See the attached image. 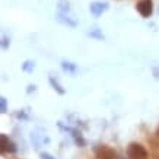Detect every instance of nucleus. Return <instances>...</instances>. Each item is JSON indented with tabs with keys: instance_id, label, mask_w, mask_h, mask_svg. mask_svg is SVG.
<instances>
[{
	"instance_id": "obj_1",
	"label": "nucleus",
	"mask_w": 159,
	"mask_h": 159,
	"mask_svg": "<svg viewBox=\"0 0 159 159\" xmlns=\"http://www.w3.org/2000/svg\"><path fill=\"white\" fill-rule=\"evenodd\" d=\"M127 156L129 159H149V153H148L146 148L136 142L130 143L129 149H127Z\"/></svg>"
},
{
	"instance_id": "obj_2",
	"label": "nucleus",
	"mask_w": 159,
	"mask_h": 159,
	"mask_svg": "<svg viewBox=\"0 0 159 159\" xmlns=\"http://www.w3.org/2000/svg\"><path fill=\"white\" fill-rule=\"evenodd\" d=\"M95 155H97L98 159H117V152L114 149H111L110 146L101 145L95 148Z\"/></svg>"
},
{
	"instance_id": "obj_3",
	"label": "nucleus",
	"mask_w": 159,
	"mask_h": 159,
	"mask_svg": "<svg viewBox=\"0 0 159 159\" xmlns=\"http://www.w3.org/2000/svg\"><path fill=\"white\" fill-rule=\"evenodd\" d=\"M136 9L143 18H149L153 13V2L152 0H139L136 5Z\"/></svg>"
},
{
	"instance_id": "obj_4",
	"label": "nucleus",
	"mask_w": 159,
	"mask_h": 159,
	"mask_svg": "<svg viewBox=\"0 0 159 159\" xmlns=\"http://www.w3.org/2000/svg\"><path fill=\"white\" fill-rule=\"evenodd\" d=\"M60 129H63V130H66V131H69V133H72V136H73V139H75V143H76L79 148H85L86 146V140L83 139V136H82V133L79 130H76V129H70V127H64V125L60 123Z\"/></svg>"
},
{
	"instance_id": "obj_5",
	"label": "nucleus",
	"mask_w": 159,
	"mask_h": 159,
	"mask_svg": "<svg viewBox=\"0 0 159 159\" xmlns=\"http://www.w3.org/2000/svg\"><path fill=\"white\" fill-rule=\"evenodd\" d=\"M0 139H2V153H6V152H7V153H16V150H18L16 145H15L5 133L0 134Z\"/></svg>"
},
{
	"instance_id": "obj_6",
	"label": "nucleus",
	"mask_w": 159,
	"mask_h": 159,
	"mask_svg": "<svg viewBox=\"0 0 159 159\" xmlns=\"http://www.w3.org/2000/svg\"><path fill=\"white\" fill-rule=\"evenodd\" d=\"M89 10H91V13L98 18V16H101L105 10H108V3L105 2H93L91 6H89Z\"/></svg>"
},
{
	"instance_id": "obj_7",
	"label": "nucleus",
	"mask_w": 159,
	"mask_h": 159,
	"mask_svg": "<svg viewBox=\"0 0 159 159\" xmlns=\"http://www.w3.org/2000/svg\"><path fill=\"white\" fill-rule=\"evenodd\" d=\"M56 18H57L58 22H61V24L67 25V26H72V28H75V26L77 25L76 20H72V19H70V18L67 16V15L64 13V12H60V13H58L57 16H56Z\"/></svg>"
},
{
	"instance_id": "obj_8",
	"label": "nucleus",
	"mask_w": 159,
	"mask_h": 159,
	"mask_svg": "<svg viewBox=\"0 0 159 159\" xmlns=\"http://www.w3.org/2000/svg\"><path fill=\"white\" fill-rule=\"evenodd\" d=\"M48 80H50V83H51V86H53L54 91H57L60 95H64V93H66V89H63V86L57 82V80H56V79H54L53 76H50Z\"/></svg>"
},
{
	"instance_id": "obj_9",
	"label": "nucleus",
	"mask_w": 159,
	"mask_h": 159,
	"mask_svg": "<svg viewBox=\"0 0 159 159\" xmlns=\"http://www.w3.org/2000/svg\"><path fill=\"white\" fill-rule=\"evenodd\" d=\"M61 67L64 69L66 72H69V73H75L77 70L76 64H73V63H70V61H63L61 63Z\"/></svg>"
},
{
	"instance_id": "obj_10",
	"label": "nucleus",
	"mask_w": 159,
	"mask_h": 159,
	"mask_svg": "<svg viewBox=\"0 0 159 159\" xmlns=\"http://www.w3.org/2000/svg\"><path fill=\"white\" fill-rule=\"evenodd\" d=\"M35 69V63L32 60H26V61L22 64V70L24 72H28V73H32V70Z\"/></svg>"
},
{
	"instance_id": "obj_11",
	"label": "nucleus",
	"mask_w": 159,
	"mask_h": 159,
	"mask_svg": "<svg viewBox=\"0 0 159 159\" xmlns=\"http://www.w3.org/2000/svg\"><path fill=\"white\" fill-rule=\"evenodd\" d=\"M58 9L64 12V13H67L69 10H70V3H69L67 0H60L58 2Z\"/></svg>"
},
{
	"instance_id": "obj_12",
	"label": "nucleus",
	"mask_w": 159,
	"mask_h": 159,
	"mask_svg": "<svg viewBox=\"0 0 159 159\" xmlns=\"http://www.w3.org/2000/svg\"><path fill=\"white\" fill-rule=\"evenodd\" d=\"M89 35H91L92 38H98V39H104V35L98 31V29H93V31H91L89 32Z\"/></svg>"
},
{
	"instance_id": "obj_13",
	"label": "nucleus",
	"mask_w": 159,
	"mask_h": 159,
	"mask_svg": "<svg viewBox=\"0 0 159 159\" xmlns=\"http://www.w3.org/2000/svg\"><path fill=\"white\" fill-rule=\"evenodd\" d=\"M0 104H2V114H5L7 111V102H6V98L2 97L0 98Z\"/></svg>"
},
{
	"instance_id": "obj_14",
	"label": "nucleus",
	"mask_w": 159,
	"mask_h": 159,
	"mask_svg": "<svg viewBox=\"0 0 159 159\" xmlns=\"http://www.w3.org/2000/svg\"><path fill=\"white\" fill-rule=\"evenodd\" d=\"M7 45H9V39H7V37L3 35V38H2V48L6 50L7 48Z\"/></svg>"
},
{
	"instance_id": "obj_15",
	"label": "nucleus",
	"mask_w": 159,
	"mask_h": 159,
	"mask_svg": "<svg viewBox=\"0 0 159 159\" xmlns=\"http://www.w3.org/2000/svg\"><path fill=\"white\" fill-rule=\"evenodd\" d=\"M41 159H54V158L50 153H47V152H43L41 153Z\"/></svg>"
},
{
	"instance_id": "obj_16",
	"label": "nucleus",
	"mask_w": 159,
	"mask_h": 159,
	"mask_svg": "<svg viewBox=\"0 0 159 159\" xmlns=\"http://www.w3.org/2000/svg\"><path fill=\"white\" fill-rule=\"evenodd\" d=\"M34 91H35V85H29V86H28V91H26V92L29 93V92H34Z\"/></svg>"
},
{
	"instance_id": "obj_17",
	"label": "nucleus",
	"mask_w": 159,
	"mask_h": 159,
	"mask_svg": "<svg viewBox=\"0 0 159 159\" xmlns=\"http://www.w3.org/2000/svg\"><path fill=\"white\" fill-rule=\"evenodd\" d=\"M153 76H155V77H159V67L153 70Z\"/></svg>"
},
{
	"instance_id": "obj_18",
	"label": "nucleus",
	"mask_w": 159,
	"mask_h": 159,
	"mask_svg": "<svg viewBox=\"0 0 159 159\" xmlns=\"http://www.w3.org/2000/svg\"><path fill=\"white\" fill-rule=\"evenodd\" d=\"M156 139H158V145H159V129H158V131H156Z\"/></svg>"
}]
</instances>
